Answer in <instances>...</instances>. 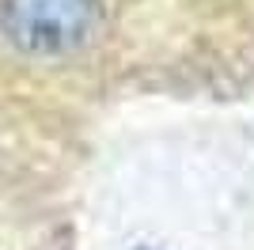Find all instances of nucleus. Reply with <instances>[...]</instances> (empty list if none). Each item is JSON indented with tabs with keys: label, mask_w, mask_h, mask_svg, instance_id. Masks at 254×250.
Returning <instances> with one entry per match:
<instances>
[{
	"label": "nucleus",
	"mask_w": 254,
	"mask_h": 250,
	"mask_svg": "<svg viewBox=\"0 0 254 250\" xmlns=\"http://www.w3.org/2000/svg\"><path fill=\"white\" fill-rule=\"evenodd\" d=\"M99 19V0H4L0 31L23 53H68L91 34Z\"/></svg>",
	"instance_id": "obj_1"
}]
</instances>
